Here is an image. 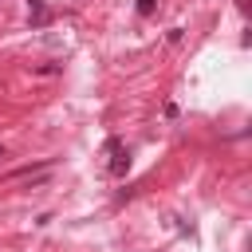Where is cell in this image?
Wrapping results in <instances>:
<instances>
[{
    "label": "cell",
    "instance_id": "6da1fadb",
    "mask_svg": "<svg viewBox=\"0 0 252 252\" xmlns=\"http://www.w3.org/2000/svg\"><path fill=\"white\" fill-rule=\"evenodd\" d=\"M106 154H110V173L122 177V173L130 169V150H126L118 138H110V142H106Z\"/></svg>",
    "mask_w": 252,
    "mask_h": 252
},
{
    "label": "cell",
    "instance_id": "7a4b0ae2",
    "mask_svg": "<svg viewBox=\"0 0 252 252\" xmlns=\"http://www.w3.org/2000/svg\"><path fill=\"white\" fill-rule=\"evenodd\" d=\"M28 16H32V28H43L51 16H47V0H28Z\"/></svg>",
    "mask_w": 252,
    "mask_h": 252
},
{
    "label": "cell",
    "instance_id": "3957f363",
    "mask_svg": "<svg viewBox=\"0 0 252 252\" xmlns=\"http://www.w3.org/2000/svg\"><path fill=\"white\" fill-rule=\"evenodd\" d=\"M158 8V0H138V16H150Z\"/></svg>",
    "mask_w": 252,
    "mask_h": 252
},
{
    "label": "cell",
    "instance_id": "277c9868",
    "mask_svg": "<svg viewBox=\"0 0 252 252\" xmlns=\"http://www.w3.org/2000/svg\"><path fill=\"white\" fill-rule=\"evenodd\" d=\"M0 158H4V142H0Z\"/></svg>",
    "mask_w": 252,
    "mask_h": 252
}]
</instances>
